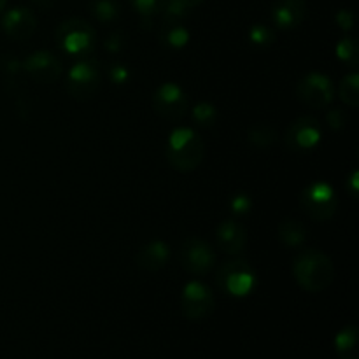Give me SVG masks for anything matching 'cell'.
Wrapping results in <instances>:
<instances>
[{
	"mask_svg": "<svg viewBox=\"0 0 359 359\" xmlns=\"http://www.w3.org/2000/svg\"><path fill=\"white\" fill-rule=\"evenodd\" d=\"M293 276L298 286L309 293H321L332 286L335 269L325 252L309 249L300 252L293 263Z\"/></svg>",
	"mask_w": 359,
	"mask_h": 359,
	"instance_id": "1",
	"label": "cell"
},
{
	"mask_svg": "<svg viewBox=\"0 0 359 359\" xmlns=\"http://www.w3.org/2000/svg\"><path fill=\"white\" fill-rule=\"evenodd\" d=\"M205 144L202 137L191 128H177L170 133L165 146V156L172 168L179 172H191L202 163Z\"/></svg>",
	"mask_w": 359,
	"mask_h": 359,
	"instance_id": "2",
	"label": "cell"
},
{
	"mask_svg": "<svg viewBox=\"0 0 359 359\" xmlns=\"http://www.w3.org/2000/svg\"><path fill=\"white\" fill-rule=\"evenodd\" d=\"M56 44L67 55L84 58L95 48L93 27L81 18L65 20L56 28Z\"/></svg>",
	"mask_w": 359,
	"mask_h": 359,
	"instance_id": "3",
	"label": "cell"
},
{
	"mask_svg": "<svg viewBox=\"0 0 359 359\" xmlns=\"http://www.w3.org/2000/svg\"><path fill=\"white\" fill-rule=\"evenodd\" d=\"M300 207L311 219L328 221L335 216L339 198L328 182H311L300 195Z\"/></svg>",
	"mask_w": 359,
	"mask_h": 359,
	"instance_id": "4",
	"label": "cell"
},
{
	"mask_svg": "<svg viewBox=\"0 0 359 359\" xmlns=\"http://www.w3.org/2000/svg\"><path fill=\"white\" fill-rule=\"evenodd\" d=\"M217 284L230 297L244 298L256 287V272L244 259L226 262L219 266Z\"/></svg>",
	"mask_w": 359,
	"mask_h": 359,
	"instance_id": "5",
	"label": "cell"
},
{
	"mask_svg": "<svg viewBox=\"0 0 359 359\" xmlns=\"http://www.w3.org/2000/svg\"><path fill=\"white\" fill-rule=\"evenodd\" d=\"M102 83L100 67L95 60H81L67 74V91L76 100H90Z\"/></svg>",
	"mask_w": 359,
	"mask_h": 359,
	"instance_id": "6",
	"label": "cell"
},
{
	"mask_svg": "<svg viewBox=\"0 0 359 359\" xmlns=\"http://www.w3.org/2000/svg\"><path fill=\"white\" fill-rule=\"evenodd\" d=\"M179 262L182 269L193 276H205L216 263V255L205 241L198 237L186 238L179 249Z\"/></svg>",
	"mask_w": 359,
	"mask_h": 359,
	"instance_id": "7",
	"label": "cell"
},
{
	"mask_svg": "<svg viewBox=\"0 0 359 359\" xmlns=\"http://www.w3.org/2000/svg\"><path fill=\"white\" fill-rule=\"evenodd\" d=\"M214 307L216 302L209 286L198 280L186 284L181 294V309L189 321H203L212 314Z\"/></svg>",
	"mask_w": 359,
	"mask_h": 359,
	"instance_id": "8",
	"label": "cell"
},
{
	"mask_svg": "<svg viewBox=\"0 0 359 359\" xmlns=\"http://www.w3.org/2000/svg\"><path fill=\"white\" fill-rule=\"evenodd\" d=\"M153 107L163 119L177 123L188 112L189 102L181 86L174 83H163L154 91Z\"/></svg>",
	"mask_w": 359,
	"mask_h": 359,
	"instance_id": "9",
	"label": "cell"
},
{
	"mask_svg": "<svg viewBox=\"0 0 359 359\" xmlns=\"http://www.w3.org/2000/svg\"><path fill=\"white\" fill-rule=\"evenodd\" d=\"M297 95L305 105L312 109H325L333 102L335 88L332 79L321 72H311L300 79Z\"/></svg>",
	"mask_w": 359,
	"mask_h": 359,
	"instance_id": "10",
	"label": "cell"
},
{
	"mask_svg": "<svg viewBox=\"0 0 359 359\" xmlns=\"http://www.w3.org/2000/svg\"><path fill=\"white\" fill-rule=\"evenodd\" d=\"M286 142L290 149L297 151V153L314 151L321 142V126H319L318 119L311 118V116H302V118L294 119L287 128Z\"/></svg>",
	"mask_w": 359,
	"mask_h": 359,
	"instance_id": "11",
	"label": "cell"
},
{
	"mask_svg": "<svg viewBox=\"0 0 359 359\" xmlns=\"http://www.w3.org/2000/svg\"><path fill=\"white\" fill-rule=\"evenodd\" d=\"M23 70L34 81L42 84H49L58 81L62 76V63L49 51H35L23 62Z\"/></svg>",
	"mask_w": 359,
	"mask_h": 359,
	"instance_id": "12",
	"label": "cell"
},
{
	"mask_svg": "<svg viewBox=\"0 0 359 359\" xmlns=\"http://www.w3.org/2000/svg\"><path fill=\"white\" fill-rule=\"evenodd\" d=\"M2 28L13 41H27L37 28V18L27 7H14L4 14Z\"/></svg>",
	"mask_w": 359,
	"mask_h": 359,
	"instance_id": "13",
	"label": "cell"
},
{
	"mask_svg": "<svg viewBox=\"0 0 359 359\" xmlns=\"http://www.w3.org/2000/svg\"><path fill=\"white\" fill-rule=\"evenodd\" d=\"M307 14L305 0H273L272 20L280 30H293L300 27Z\"/></svg>",
	"mask_w": 359,
	"mask_h": 359,
	"instance_id": "14",
	"label": "cell"
},
{
	"mask_svg": "<svg viewBox=\"0 0 359 359\" xmlns=\"http://www.w3.org/2000/svg\"><path fill=\"white\" fill-rule=\"evenodd\" d=\"M217 245L226 255H241L248 244V231L238 221L226 219L217 226Z\"/></svg>",
	"mask_w": 359,
	"mask_h": 359,
	"instance_id": "15",
	"label": "cell"
},
{
	"mask_svg": "<svg viewBox=\"0 0 359 359\" xmlns=\"http://www.w3.org/2000/svg\"><path fill=\"white\" fill-rule=\"evenodd\" d=\"M170 259V248H168L167 242L163 241H153L149 244H146L144 248H140V251L137 252V266L144 272H160L165 265Z\"/></svg>",
	"mask_w": 359,
	"mask_h": 359,
	"instance_id": "16",
	"label": "cell"
},
{
	"mask_svg": "<svg viewBox=\"0 0 359 359\" xmlns=\"http://www.w3.org/2000/svg\"><path fill=\"white\" fill-rule=\"evenodd\" d=\"M335 349L340 359H359L358 354V328L346 326L335 337Z\"/></svg>",
	"mask_w": 359,
	"mask_h": 359,
	"instance_id": "17",
	"label": "cell"
},
{
	"mask_svg": "<svg viewBox=\"0 0 359 359\" xmlns=\"http://www.w3.org/2000/svg\"><path fill=\"white\" fill-rule=\"evenodd\" d=\"M279 238L287 248H300L307 238V228L298 219H284L279 224Z\"/></svg>",
	"mask_w": 359,
	"mask_h": 359,
	"instance_id": "18",
	"label": "cell"
},
{
	"mask_svg": "<svg viewBox=\"0 0 359 359\" xmlns=\"http://www.w3.org/2000/svg\"><path fill=\"white\" fill-rule=\"evenodd\" d=\"M160 39L167 48L182 49L189 42V30L182 23L163 25L160 32Z\"/></svg>",
	"mask_w": 359,
	"mask_h": 359,
	"instance_id": "19",
	"label": "cell"
},
{
	"mask_svg": "<svg viewBox=\"0 0 359 359\" xmlns=\"http://www.w3.org/2000/svg\"><path fill=\"white\" fill-rule=\"evenodd\" d=\"M90 13L100 23H112L119 18L118 0H90Z\"/></svg>",
	"mask_w": 359,
	"mask_h": 359,
	"instance_id": "20",
	"label": "cell"
},
{
	"mask_svg": "<svg viewBox=\"0 0 359 359\" xmlns=\"http://www.w3.org/2000/svg\"><path fill=\"white\" fill-rule=\"evenodd\" d=\"M248 137L252 146L259 147V149H266V147H270L277 140V132L273 126L259 123V125H255L249 128Z\"/></svg>",
	"mask_w": 359,
	"mask_h": 359,
	"instance_id": "21",
	"label": "cell"
},
{
	"mask_svg": "<svg viewBox=\"0 0 359 359\" xmlns=\"http://www.w3.org/2000/svg\"><path fill=\"white\" fill-rule=\"evenodd\" d=\"M160 14L163 18L165 25L182 23L186 20V16L189 14V7L186 4H182L181 0H165Z\"/></svg>",
	"mask_w": 359,
	"mask_h": 359,
	"instance_id": "22",
	"label": "cell"
},
{
	"mask_svg": "<svg viewBox=\"0 0 359 359\" xmlns=\"http://www.w3.org/2000/svg\"><path fill=\"white\" fill-rule=\"evenodd\" d=\"M340 100L349 107L359 105V76L356 72L346 76L340 83Z\"/></svg>",
	"mask_w": 359,
	"mask_h": 359,
	"instance_id": "23",
	"label": "cell"
},
{
	"mask_svg": "<svg viewBox=\"0 0 359 359\" xmlns=\"http://www.w3.org/2000/svg\"><path fill=\"white\" fill-rule=\"evenodd\" d=\"M337 56L340 62L347 63L349 67H358L359 63V49L356 39L353 37H344L342 41L337 44Z\"/></svg>",
	"mask_w": 359,
	"mask_h": 359,
	"instance_id": "24",
	"label": "cell"
},
{
	"mask_svg": "<svg viewBox=\"0 0 359 359\" xmlns=\"http://www.w3.org/2000/svg\"><path fill=\"white\" fill-rule=\"evenodd\" d=\"M249 42H251L252 46H256V48L265 49L276 42V34H273L272 28L266 27V25L256 23L249 28Z\"/></svg>",
	"mask_w": 359,
	"mask_h": 359,
	"instance_id": "25",
	"label": "cell"
},
{
	"mask_svg": "<svg viewBox=\"0 0 359 359\" xmlns=\"http://www.w3.org/2000/svg\"><path fill=\"white\" fill-rule=\"evenodd\" d=\"M191 114L193 121L198 126H203V128H210L217 119L216 107H214L212 104H209V102H200V104H196L195 107H193Z\"/></svg>",
	"mask_w": 359,
	"mask_h": 359,
	"instance_id": "26",
	"label": "cell"
},
{
	"mask_svg": "<svg viewBox=\"0 0 359 359\" xmlns=\"http://www.w3.org/2000/svg\"><path fill=\"white\" fill-rule=\"evenodd\" d=\"M163 2L165 0H130L132 7L139 13V16L142 18L144 23H146V21L151 23V18L160 14Z\"/></svg>",
	"mask_w": 359,
	"mask_h": 359,
	"instance_id": "27",
	"label": "cell"
},
{
	"mask_svg": "<svg viewBox=\"0 0 359 359\" xmlns=\"http://www.w3.org/2000/svg\"><path fill=\"white\" fill-rule=\"evenodd\" d=\"M251 209H252V200L248 193H237V195L231 196L230 210L233 216L244 217L251 212Z\"/></svg>",
	"mask_w": 359,
	"mask_h": 359,
	"instance_id": "28",
	"label": "cell"
},
{
	"mask_svg": "<svg viewBox=\"0 0 359 359\" xmlns=\"http://www.w3.org/2000/svg\"><path fill=\"white\" fill-rule=\"evenodd\" d=\"M109 79L114 84H125L130 79V70L123 63H112L109 67Z\"/></svg>",
	"mask_w": 359,
	"mask_h": 359,
	"instance_id": "29",
	"label": "cell"
},
{
	"mask_svg": "<svg viewBox=\"0 0 359 359\" xmlns=\"http://www.w3.org/2000/svg\"><path fill=\"white\" fill-rule=\"evenodd\" d=\"M335 23L339 25L340 30H344V32L353 30V27H354V14H353V11L340 9L339 13L335 14Z\"/></svg>",
	"mask_w": 359,
	"mask_h": 359,
	"instance_id": "30",
	"label": "cell"
},
{
	"mask_svg": "<svg viewBox=\"0 0 359 359\" xmlns=\"http://www.w3.org/2000/svg\"><path fill=\"white\" fill-rule=\"evenodd\" d=\"M328 123L333 130L344 128L347 123L346 112H344L342 109H332V111L328 112Z\"/></svg>",
	"mask_w": 359,
	"mask_h": 359,
	"instance_id": "31",
	"label": "cell"
},
{
	"mask_svg": "<svg viewBox=\"0 0 359 359\" xmlns=\"http://www.w3.org/2000/svg\"><path fill=\"white\" fill-rule=\"evenodd\" d=\"M123 46H125V37H123L121 32H114L105 41V49L111 53H119L123 49Z\"/></svg>",
	"mask_w": 359,
	"mask_h": 359,
	"instance_id": "32",
	"label": "cell"
},
{
	"mask_svg": "<svg viewBox=\"0 0 359 359\" xmlns=\"http://www.w3.org/2000/svg\"><path fill=\"white\" fill-rule=\"evenodd\" d=\"M358 182H359V172L354 170L353 174H351V177L347 179V184H346L347 191H349V195L353 196V198H358V189H359Z\"/></svg>",
	"mask_w": 359,
	"mask_h": 359,
	"instance_id": "33",
	"label": "cell"
},
{
	"mask_svg": "<svg viewBox=\"0 0 359 359\" xmlns=\"http://www.w3.org/2000/svg\"><path fill=\"white\" fill-rule=\"evenodd\" d=\"M182 4H186V6L189 7V9H193V7H196V6H200V4L203 2V0H181Z\"/></svg>",
	"mask_w": 359,
	"mask_h": 359,
	"instance_id": "34",
	"label": "cell"
},
{
	"mask_svg": "<svg viewBox=\"0 0 359 359\" xmlns=\"http://www.w3.org/2000/svg\"><path fill=\"white\" fill-rule=\"evenodd\" d=\"M34 2H35V4H39V6L42 7V0H34ZM46 4H48V6H51L53 0H46Z\"/></svg>",
	"mask_w": 359,
	"mask_h": 359,
	"instance_id": "35",
	"label": "cell"
},
{
	"mask_svg": "<svg viewBox=\"0 0 359 359\" xmlns=\"http://www.w3.org/2000/svg\"><path fill=\"white\" fill-rule=\"evenodd\" d=\"M4 7H6V0H0V13L4 11Z\"/></svg>",
	"mask_w": 359,
	"mask_h": 359,
	"instance_id": "36",
	"label": "cell"
}]
</instances>
